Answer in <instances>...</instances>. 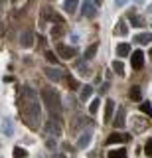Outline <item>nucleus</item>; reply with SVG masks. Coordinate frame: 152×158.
Segmentation results:
<instances>
[{"label": "nucleus", "instance_id": "1", "mask_svg": "<svg viewBox=\"0 0 152 158\" xmlns=\"http://www.w3.org/2000/svg\"><path fill=\"white\" fill-rule=\"evenodd\" d=\"M42 101L46 105V109L50 111V117L53 121H60L61 118V97H60V93L55 89L46 87L42 91Z\"/></svg>", "mask_w": 152, "mask_h": 158}, {"label": "nucleus", "instance_id": "2", "mask_svg": "<svg viewBox=\"0 0 152 158\" xmlns=\"http://www.w3.org/2000/svg\"><path fill=\"white\" fill-rule=\"evenodd\" d=\"M22 115H24L28 125H32V128H36L38 121H40V105H38V99L26 97V101H22Z\"/></svg>", "mask_w": 152, "mask_h": 158}, {"label": "nucleus", "instance_id": "3", "mask_svg": "<svg viewBox=\"0 0 152 158\" xmlns=\"http://www.w3.org/2000/svg\"><path fill=\"white\" fill-rule=\"evenodd\" d=\"M95 14H97V6L93 4V0H83V4H81V16L93 18Z\"/></svg>", "mask_w": 152, "mask_h": 158}, {"label": "nucleus", "instance_id": "4", "mask_svg": "<svg viewBox=\"0 0 152 158\" xmlns=\"http://www.w3.org/2000/svg\"><path fill=\"white\" fill-rule=\"evenodd\" d=\"M55 49H57V56H60L61 59H71V57H75V53H77V49H75V48L63 46V44H60V46H57Z\"/></svg>", "mask_w": 152, "mask_h": 158}, {"label": "nucleus", "instance_id": "5", "mask_svg": "<svg viewBox=\"0 0 152 158\" xmlns=\"http://www.w3.org/2000/svg\"><path fill=\"white\" fill-rule=\"evenodd\" d=\"M91 136H93V132H91V128H87V131H83L79 138H77V148H81V150H85L87 146H89V142H91Z\"/></svg>", "mask_w": 152, "mask_h": 158}, {"label": "nucleus", "instance_id": "6", "mask_svg": "<svg viewBox=\"0 0 152 158\" xmlns=\"http://www.w3.org/2000/svg\"><path fill=\"white\" fill-rule=\"evenodd\" d=\"M46 132H47L50 136H60V135H61L60 121H53V118H50V121L46 123Z\"/></svg>", "mask_w": 152, "mask_h": 158}, {"label": "nucleus", "instance_id": "7", "mask_svg": "<svg viewBox=\"0 0 152 158\" xmlns=\"http://www.w3.org/2000/svg\"><path fill=\"white\" fill-rule=\"evenodd\" d=\"M20 46L22 48H32L34 46V32L32 30H24L20 34Z\"/></svg>", "mask_w": 152, "mask_h": 158}, {"label": "nucleus", "instance_id": "8", "mask_svg": "<svg viewBox=\"0 0 152 158\" xmlns=\"http://www.w3.org/2000/svg\"><path fill=\"white\" fill-rule=\"evenodd\" d=\"M43 75L50 79V81H61L63 71H61V69H55V67H46V69H43Z\"/></svg>", "mask_w": 152, "mask_h": 158}, {"label": "nucleus", "instance_id": "9", "mask_svg": "<svg viewBox=\"0 0 152 158\" xmlns=\"http://www.w3.org/2000/svg\"><path fill=\"white\" fill-rule=\"evenodd\" d=\"M130 63L134 69H140L142 65H144V52H140V49H136V52H132L130 56Z\"/></svg>", "mask_w": 152, "mask_h": 158}, {"label": "nucleus", "instance_id": "10", "mask_svg": "<svg viewBox=\"0 0 152 158\" xmlns=\"http://www.w3.org/2000/svg\"><path fill=\"white\" fill-rule=\"evenodd\" d=\"M130 135H119V132H113V135L109 136V138H107V144H113V142H122V140H125V142H130Z\"/></svg>", "mask_w": 152, "mask_h": 158}, {"label": "nucleus", "instance_id": "11", "mask_svg": "<svg viewBox=\"0 0 152 158\" xmlns=\"http://www.w3.org/2000/svg\"><path fill=\"white\" fill-rule=\"evenodd\" d=\"M2 132L6 136L14 135V127H12V118L10 117H2Z\"/></svg>", "mask_w": 152, "mask_h": 158}, {"label": "nucleus", "instance_id": "12", "mask_svg": "<svg viewBox=\"0 0 152 158\" xmlns=\"http://www.w3.org/2000/svg\"><path fill=\"white\" fill-rule=\"evenodd\" d=\"M113 113H115V101H113V99H107V103H105V123H111Z\"/></svg>", "mask_w": 152, "mask_h": 158}, {"label": "nucleus", "instance_id": "13", "mask_svg": "<svg viewBox=\"0 0 152 158\" xmlns=\"http://www.w3.org/2000/svg\"><path fill=\"white\" fill-rule=\"evenodd\" d=\"M77 4H79V0H65V2H63V8H65L67 14H73L77 10Z\"/></svg>", "mask_w": 152, "mask_h": 158}, {"label": "nucleus", "instance_id": "14", "mask_svg": "<svg viewBox=\"0 0 152 158\" xmlns=\"http://www.w3.org/2000/svg\"><path fill=\"white\" fill-rule=\"evenodd\" d=\"M115 34H117V36H125V34H129V26H126L125 20H121V22L115 26Z\"/></svg>", "mask_w": 152, "mask_h": 158}, {"label": "nucleus", "instance_id": "15", "mask_svg": "<svg viewBox=\"0 0 152 158\" xmlns=\"http://www.w3.org/2000/svg\"><path fill=\"white\" fill-rule=\"evenodd\" d=\"M107 158H126V148H115L107 154Z\"/></svg>", "mask_w": 152, "mask_h": 158}, {"label": "nucleus", "instance_id": "16", "mask_svg": "<svg viewBox=\"0 0 152 158\" xmlns=\"http://www.w3.org/2000/svg\"><path fill=\"white\" fill-rule=\"evenodd\" d=\"M129 52H130V46L129 44H119V46H117V56H121V57H125V56H129Z\"/></svg>", "mask_w": 152, "mask_h": 158}, {"label": "nucleus", "instance_id": "17", "mask_svg": "<svg viewBox=\"0 0 152 158\" xmlns=\"http://www.w3.org/2000/svg\"><path fill=\"white\" fill-rule=\"evenodd\" d=\"M129 95H130V101H140L142 99V91H140V87H130V91H129Z\"/></svg>", "mask_w": 152, "mask_h": 158}, {"label": "nucleus", "instance_id": "18", "mask_svg": "<svg viewBox=\"0 0 152 158\" xmlns=\"http://www.w3.org/2000/svg\"><path fill=\"white\" fill-rule=\"evenodd\" d=\"M134 42H136V44H150V42H152V34H150V32L138 34V36L134 38Z\"/></svg>", "mask_w": 152, "mask_h": 158}, {"label": "nucleus", "instance_id": "19", "mask_svg": "<svg viewBox=\"0 0 152 158\" xmlns=\"http://www.w3.org/2000/svg\"><path fill=\"white\" fill-rule=\"evenodd\" d=\"M42 14L46 16V20H51V22H61V18L57 16L55 12H51V10H47V8H43V10H42Z\"/></svg>", "mask_w": 152, "mask_h": 158}, {"label": "nucleus", "instance_id": "20", "mask_svg": "<svg viewBox=\"0 0 152 158\" xmlns=\"http://www.w3.org/2000/svg\"><path fill=\"white\" fill-rule=\"evenodd\" d=\"M97 48H99V44H91V46L85 49V56H83V59H91L97 53Z\"/></svg>", "mask_w": 152, "mask_h": 158}, {"label": "nucleus", "instance_id": "21", "mask_svg": "<svg viewBox=\"0 0 152 158\" xmlns=\"http://www.w3.org/2000/svg\"><path fill=\"white\" fill-rule=\"evenodd\" d=\"M91 95H93V87H91V85H85V87L81 89V95H79V99H81V101H87V99H89Z\"/></svg>", "mask_w": 152, "mask_h": 158}, {"label": "nucleus", "instance_id": "22", "mask_svg": "<svg viewBox=\"0 0 152 158\" xmlns=\"http://www.w3.org/2000/svg\"><path fill=\"white\" fill-rule=\"evenodd\" d=\"M115 127H125V109H119V111H117Z\"/></svg>", "mask_w": 152, "mask_h": 158}, {"label": "nucleus", "instance_id": "23", "mask_svg": "<svg viewBox=\"0 0 152 158\" xmlns=\"http://www.w3.org/2000/svg\"><path fill=\"white\" fill-rule=\"evenodd\" d=\"M129 22H130V26H134V28H142V26H144V20L138 18V16H134V14L129 16Z\"/></svg>", "mask_w": 152, "mask_h": 158}, {"label": "nucleus", "instance_id": "24", "mask_svg": "<svg viewBox=\"0 0 152 158\" xmlns=\"http://www.w3.org/2000/svg\"><path fill=\"white\" fill-rule=\"evenodd\" d=\"M113 71H115L117 75H122V73H125V65H122V61H119V59L113 61Z\"/></svg>", "mask_w": 152, "mask_h": 158}, {"label": "nucleus", "instance_id": "25", "mask_svg": "<svg viewBox=\"0 0 152 158\" xmlns=\"http://www.w3.org/2000/svg\"><path fill=\"white\" fill-rule=\"evenodd\" d=\"M26 156H28L26 148H22V146H16V148H14V158H26Z\"/></svg>", "mask_w": 152, "mask_h": 158}, {"label": "nucleus", "instance_id": "26", "mask_svg": "<svg viewBox=\"0 0 152 158\" xmlns=\"http://www.w3.org/2000/svg\"><path fill=\"white\" fill-rule=\"evenodd\" d=\"M99 105H101V99H99V97L93 99V103H91V107H89V113H93V115H95V113L99 111Z\"/></svg>", "mask_w": 152, "mask_h": 158}, {"label": "nucleus", "instance_id": "27", "mask_svg": "<svg viewBox=\"0 0 152 158\" xmlns=\"http://www.w3.org/2000/svg\"><path fill=\"white\" fill-rule=\"evenodd\" d=\"M140 111H144L146 115H148V117L152 118V105H150L148 101H144V103H142V105H140Z\"/></svg>", "mask_w": 152, "mask_h": 158}, {"label": "nucleus", "instance_id": "28", "mask_svg": "<svg viewBox=\"0 0 152 158\" xmlns=\"http://www.w3.org/2000/svg\"><path fill=\"white\" fill-rule=\"evenodd\" d=\"M65 81H67V85H69V89H77V87H79V85H77V81L71 75H65Z\"/></svg>", "mask_w": 152, "mask_h": 158}, {"label": "nucleus", "instance_id": "29", "mask_svg": "<svg viewBox=\"0 0 152 158\" xmlns=\"http://www.w3.org/2000/svg\"><path fill=\"white\" fill-rule=\"evenodd\" d=\"M77 69H79V71L83 73V75H87V73H89V69L85 67V59H83V61H79V63H77Z\"/></svg>", "mask_w": 152, "mask_h": 158}, {"label": "nucleus", "instance_id": "30", "mask_svg": "<svg viewBox=\"0 0 152 158\" xmlns=\"http://www.w3.org/2000/svg\"><path fill=\"white\" fill-rule=\"evenodd\" d=\"M144 152L148 156H152V138H148V140H146V144H144Z\"/></svg>", "mask_w": 152, "mask_h": 158}, {"label": "nucleus", "instance_id": "31", "mask_svg": "<svg viewBox=\"0 0 152 158\" xmlns=\"http://www.w3.org/2000/svg\"><path fill=\"white\" fill-rule=\"evenodd\" d=\"M46 146L50 148V150H53V148H55V136H50L47 138V142H46Z\"/></svg>", "mask_w": 152, "mask_h": 158}, {"label": "nucleus", "instance_id": "32", "mask_svg": "<svg viewBox=\"0 0 152 158\" xmlns=\"http://www.w3.org/2000/svg\"><path fill=\"white\" fill-rule=\"evenodd\" d=\"M46 57H47V61H51V63H57V57H55V53H51V52H46Z\"/></svg>", "mask_w": 152, "mask_h": 158}, {"label": "nucleus", "instance_id": "33", "mask_svg": "<svg viewBox=\"0 0 152 158\" xmlns=\"http://www.w3.org/2000/svg\"><path fill=\"white\" fill-rule=\"evenodd\" d=\"M60 34H61V28H60V26H55V28H53V38H57Z\"/></svg>", "mask_w": 152, "mask_h": 158}, {"label": "nucleus", "instance_id": "34", "mask_svg": "<svg viewBox=\"0 0 152 158\" xmlns=\"http://www.w3.org/2000/svg\"><path fill=\"white\" fill-rule=\"evenodd\" d=\"M126 2H129V0H115V4H117V6H125Z\"/></svg>", "mask_w": 152, "mask_h": 158}, {"label": "nucleus", "instance_id": "35", "mask_svg": "<svg viewBox=\"0 0 152 158\" xmlns=\"http://www.w3.org/2000/svg\"><path fill=\"white\" fill-rule=\"evenodd\" d=\"M53 158H65V156H63V154H57V156H53Z\"/></svg>", "mask_w": 152, "mask_h": 158}, {"label": "nucleus", "instance_id": "36", "mask_svg": "<svg viewBox=\"0 0 152 158\" xmlns=\"http://www.w3.org/2000/svg\"><path fill=\"white\" fill-rule=\"evenodd\" d=\"M134 2H136V4H142V2H144V0H134Z\"/></svg>", "mask_w": 152, "mask_h": 158}, {"label": "nucleus", "instance_id": "37", "mask_svg": "<svg viewBox=\"0 0 152 158\" xmlns=\"http://www.w3.org/2000/svg\"><path fill=\"white\" fill-rule=\"evenodd\" d=\"M148 12H152V4H150V6H148Z\"/></svg>", "mask_w": 152, "mask_h": 158}, {"label": "nucleus", "instance_id": "38", "mask_svg": "<svg viewBox=\"0 0 152 158\" xmlns=\"http://www.w3.org/2000/svg\"><path fill=\"white\" fill-rule=\"evenodd\" d=\"M0 16H2V6H0Z\"/></svg>", "mask_w": 152, "mask_h": 158}, {"label": "nucleus", "instance_id": "39", "mask_svg": "<svg viewBox=\"0 0 152 158\" xmlns=\"http://www.w3.org/2000/svg\"><path fill=\"white\" fill-rule=\"evenodd\" d=\"M101 2H103V0H97V4H101Z\"/></svg>", "mask_w": 152, "mask_h": 158}, {"label": "nucleus", "instance_id": "40", "mask_svg": "<svg viewBox=\"0 0 152 158\" xmlns=\"http://www.w3.org/2000/svg\"><path fill=\"white\" fill-rule=\"evenodd\" d=\"M0 30H2V24H0Z\"/></svg>", "mask_w": 152, "mask_h": 158}]
</instances>
